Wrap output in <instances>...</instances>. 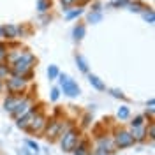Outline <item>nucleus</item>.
Wrapping results in <instances>:
<instances>
[{"mask_svg":"<svg viewBox=\"0 0 155 155\" xmlns=\"http://www.w3.org/2000/svg\"><path fill=\"white\" fill-rule=\"evenodd\" d=\"M48 76H49V79H55V78L58 76V69L55 67V65H49V69H48Z\"/></svg>","mask_w":155,"mask_h":155,"instance_id":"nucleus-15","label":"nucleus"},{"mask_svg":"<svg viewBox=\"0 0 155 155\" xmlns=\"http://www.w3.org/2000/svg\"><path fill=\"white\" fill-rule=\"evenodd\" d=\"M4 106H5V109H9V111H14V107L18 106V101H16V99H12V97H9V99L5 101V104H4Z\"/></svg>","mask_w":155,"mask_h":155,"instance_id":"nucleus-11","label":"nucleus"},{"mask_svg":"<svg viewBox=\"0 0 155 155\" xmlns=\"http://www.w3.org/2000/svg\"><path fill=\"white\" fill-rule=\"evenodd\" d=\"M0 88H2V83H0Z\"/></svg>","mask_w":155,"mask_h":155,"instance_id":"nucleus-30","label":"nucleus"},{"mask_svg":"<svg viewBox=\"0 0 155 155\" xmlns=\"http://www.w3.org/2000/svg\"><path fill=\"white\" fill-rule=\"evenodd\" d=\"M141 122H143V116H137L134 122H130V124H132V127H141Z\"/></svg>","mask_w":155,"mask_h":155,"instance_id":"nucleus-22","label":"nucleus"},{"mask_svg":"<svg viewBox=\"0 0 155 155\" xmlns=\"http://www.w3.org/2000/svg\"><path fill=\"white\" fill-rule=\"evenodd\" d=\"M76 62H78V65H79V69H81L83 72H87V71H88V65H87V62H85V58L81 57V55H78V57H76Z\"/></svg>","mask_w":155,"mask_h":155,"instance_id":"nucleus-13","label":"nucleus"},{"mask_svg":"<svg viewBox=\"0 0 155 155\" xmlns=\"http://www.w3.org/2000/svg\"><path fill=\"white\" fill-rule=\"evenodd\" d=\"M4 58H5V48H4V46L0 44V62H2Z\"/></svg>","mask_w":155,"mask_h":155,"instance_id":"nucleus-24","label":"nucleus"},{"mask_svg":"<svg viewBox=\"0 0 155 155\" xmlns=\"http://www.w3.org/2000/svg\"><path fill=\"white\" fill-rule=\"evenodd\" d=\"M74 152H76V155H85V145L74 146Z\"/></svg>","mask_w":155,"mask_h":155,"instance_id":"nucleus-20","label":"nucleus"},{"mask_svg":"<svg viewBox=\"0 0 155 155\" xmlns=\"http://www.w3.org/2000/svg\"><path fill=\"white\" fill-rule=\"evenodd\" d=\"M44 125V118L41 115H37V116H34V120H32V124L28 125V130L30 132H34V130H39L41 127Z\"/></svg>","mask_w":155,"mask_h":155,"instance_id":"nucleus-8","label":"nucleus"},{"mask_svg":"<svg viewBox=\"0 0 155 155\" xmlns=\"http://www.w3.org/2000/svg\"><path fill=\"white\" fill-rule=\"evenodd\" d=\"M118 118H122V120H124V118H129V107H120V109H118Z\"/></svg>","mask_w":155,"mask_h":155,"instance_id":"nucleus-16","label":"nucleus"},{"mask_svg":"<svg viewBox=\"0 0 155 155\" xmlns=\"http://www.w3.org/2000/svg\"><path fill=\"white\" fill-rule=\"evenodd\" d=\"M23 85H25V81H23V78H19V76L11 78L9 81H7V87H9L11 90H21Z\"/></svg>","mask_w":155,"mask_h":155,"instance_id":"nucleus-7","label":"nucleus"},{"mask_svg":"<svg viewBox=\"0 0 155 155\" xmlns=\"http://www.w3.org/2000/svg\"><path fill=\"white\" fill-rule=\"evenodd\" d=\"M134 145V137L129 132H118L116 134V146L118 148H127V146Z\"/></svg>","mask_w":155,"mask_h":155,"instance_id":"nucleus-4","label":"nucleus"},{"mask_svg":"<svg viewBox=\"0 0 155 155\" xmlns=\"http://www.w3.org/2000/svg\"><path fill=\"white\" fill-rule=\"evenodd\" d=\"M58 129H60V125H58V124H53V125H51V129H48V132H46V134H48V137H49V136H57Z\"/></svg>","mask_w":155,"mask_h":155,"instance_id":"nucleus-18","label":"nucleus"},{"mask_svg":"<svg viewBox=\"0 0 155 155\" xmlns=\"http://www.w3.org/2000/svg\"><path fill=\"white\" fill-rule=\"evenodd\" d=\"M76 141H78V134L74 130H69L67 134L64 136V139H62V148L65 152H69V150H72L76 146Z\"/></svg>","mask_w":155,"mask_h":155,"instance_id":"nucleus-3","label":"nucleus"},{"mask_svg":"<svg viewBox=\"0 0 155 155\" xmlns=\"http://www.w3.org/2000/svg\"><path fill=\"white\" fill-rule=\"evenodd\" d=\"M72 2H74V0H62V4H64V5H69V4H72Z\"/></svg>","mask_w":155,"mask_h":155,"instance_id":"nucleus-27","label":"nucleus"},{"mask_svg":"<svg viewBox=\"0 0 155 155\" xmlns=\"http://www.w3.org/2000/svg\"><path fill=\"white\" fill-rule=\"evenodd\" d=\"M60 83H62V88H64V94H67L69 97H76L78 94H79V87H78L69 76L62 74V76H60Z\"/></svg>","mask_w":155,"mask_h":155,"instance_id":"nucleus-2","label":"nucleus"},{"mask_svg":"<svg viewBox=\"0 0 155 155\" xmlns=\"http://www.w3.org/2000/svg\"><path fill=\"white\" fill-rule=\"evenodd\" d=\"M49 5H51V4H49L48 0H41V2H39V11H41V12H44Z\"/></svg>","mask_w":155,"mask_h":155,"instance_id":"nucleus-19","label":"nucleus"},{"mask_svg":"<svg viewBox=\"0 0 155 155\" xmlns=\"http://www.w3.org/2000/svg\"><path fill=\"white\" fill-rule=\"evenodd\" d=\"M111 92H113V95H115V97H122V92H118L116 88H115V90H111Z\"/></svg>","mask_w":155,"mask_h":155,"instance_id":"nucleus-26","label":"nucleus"},{"mask_svg":"<svg viewBox=\"0 0 155 155\" xmlns=\"http://www.w3.org/2000/svg\"><path fill=\"white\" fill-rule=\"evenodd\" d=\"M88 79H90V85H92V87H95L97 90H104V83H102V81H101L97 76L90 74V76H88Z\"/></svg>","mask_w":155,"mask_h":155,"instance_id":"nucleus-9","label":"nucleus"},{"mask_svg":"<svg viewBox=\"0 0 155 155\" xmlns=\"http://www.w3.org/2000/svg\"><path fill=\"white\" fill-rule=\"evenodd\" d=\"M113 5H115V7H120V5H129V2H127V0H118V2H113Z\"/></svg>","mask_w":155,"mask_h":155,"instance_id":"nucleus-23","label":"nucleus"},{"mask_svg":"<svg viewBox=\"0 0 155 155\" xmlns=\"http://www.w3.org/2000/svg\"><path fill=\"white\" fill-rule=\"evenodd\" d=\"M101 19H102V14H101V12H90V14H88V21H90V23H99Z\"/></svg>","mask_w":155,"mask_h":155,"instance_id":"nucleus-12","label":"nucleus"},{"mask_svg":"<svg viewBox=\"0 0 155 155\" xmlns=\"http://www.w3.org/2000/svg\"><path fill=\"white\" fill-rule=\"evenodd\" d=\"M2 35H4V28H0V37H2Z\"/></svg>","mask_w":155,"mask_h":155,"instance_id":"nucleus-29","label":"nucleus"},{"mask_svg":"<svg viewBox=\"0 0 155 155\" xmlns=\"http://www.w3.org/2000/svg\"><path fill=\"white\" fill-rule=\"evenodd\" d=\"M83 35H85V27H81V25L76 27V28H74V39L79 41V39H83Z\"/></svg>","mask_w":155,"mask_h":155,"instance_id":"nucleus-14","label":"nucleus"},{"mask_svg":"<svg viewBox=\"0 0 155 155\" xmlns=\"http://www.w3.org/2000/svg\"><path fill=\"white\" fill-rule=\"evenodd\" d=\"M28 145H30V146H32V148H35V150H37V148H39V146H37V145H35V143H32V141H28Z\"/></svg>","mask_w":155,"mask_h":155,"instance_id":"nucleus-28","label":"nucleus"},{"mask_svg":"<svg viewBox=\"0 0 155 155\" xmlns=\"http://www.w3.org/2000/svg\"><path fill=\"white\" fill-rule=\"evenodd\" d=\"M39 2H41V0H39Z\"/></svg>","mask_w":155,"mask_h":155,"instance_id":"nucleus-31","label":"nucleus"},{"mask_svg":"<svg viewBox=\"0 0 155 155\" xmlns=\"http://www.w3.org/2000/svg\"><path fill=\"white\" fill-rule=\"evenodd\" d=\"M81 12H83L81 9H76V11H72V12H69V14H67V18H69V19H71V18H76V16H79Z\"/></svg>","mask_w":155,"mask_h":155,"instance_id":"nucleus-21","label":"nucleus"},{"mask_svg":"<svg viewBox=\"0 0 155 155\" xmlns=\"http://www.w3.org/2000/svg\"><path fill=\"white\" fill-rule=\"evenodd\" d=\"M57 99H58V90L55 88V90L51 92V101H57Z\"/></svg>","mask_w":155,"mask_h":155,"instance_id":"nucleus-25","label":"nucleus"},{"mask_svg":"<svg viewBox=\"0 0 155 155\" xmlns=\"http://www.w3.org/2000/svg\"><path fill=\"white\" fill-rule=\"evenodd\" d=\"M143 18L148 21V23H153L155 21V16H153V11H148V12H143Z\"/></svg>","mask_w":155,"mask_h":155,"instance_id":"nucleus-17","label":"nucleus"},{"mask_svg":"<svg viewBox=\"0 0 155 155\" xmlns=\"http://www.w3.org/2000/svg\"><path fill=\"white\" fill-rule=\"evenodd\" d=\"M32 60L34 57L28 55V53H25V55H19V58L14 62V67H12V72L16 74V76H21V74H25L27 71L30 69V64H32Z\"/></svg>","mask_w":155,"mask_h":155,"instance_id":"nucleus-1","label":"nucleus"},{"mask_svg":"<svg viewBox=\"0 0 155 155\" xmlns=\"http://www.w3.org/2000/svg\"><path fill=\"white\" fill-rule=\"evenodd\" d=\"M34 111H30V113H27L25 116H21V118H18V127H21V129H28V125L32 124V120H34Z\"/></svg>","mask_w":155,"mask_h":155,"instance_id":"nucleus-5","label":"nucleus"},{"mask_svg":"<svg viewBox=\"0 0 155 155\" xmlns=\"http://www.w3.org/2000/svg\"><path fill=\"white\" fill-rule=\"evenodd\" d=\"M4 35H5V37H9V39L16 37V27H12V25L5 27V28H4Z\"/></svg>","mask_w":155,"mask_h":155,"instance_id":"nucleus-10","label":"nucleus"},{"mask_svg":"<svg viewBox=\"0 0 155 155\" xmlns=\"http://www.w3.org/2000/svg\"><path fill=\"white\" fill-rule=\"evenodd\" d=\"M28 107H30V102H28V101H23V102H18V106L14 107V111H12V113H14V116L21 118V116L27 113V109H28Z\"/></svg>","mask_w":155,"mask_h":155,"instance_id":"nucleus-6","label":"nucleus"}]
</instances>
